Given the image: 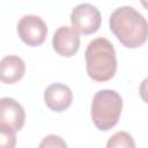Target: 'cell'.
I'll return each instance as SVG.
<instances>
[{
  "instance_id": "5",
  "label": "cell",
  "mask_w": 148,
  "mask_h": 148,
  "mask_svg": "<svg viewBox=\"0 0 148 148\" xmlns=\"http://www.w3.org/2000/svg\"><path fill=\"white\" fill-rule=\"evenodd\" d=\"M17 34L21 40L28 46L42 45L47 36L45 22L37 15H24L17 23Z\"/></svg>"
},
{
  "instance_id": "4",
  "label": "cell",
  "mask_w": 148,
  "mask_h": 148,
  "mask_svg": "<svg viewBox=\"0 0 148 148\" xmlns=\"http://www.w3.org/2000/svg\"><path fill=\"white\" fill-rule=\"evenodd\" d=\"M102 16L98 8L91 3H80L71 13L72 27L82 35H91L98 31Z\"/></svg>"
},
{
  "instance_id": "14",
  "label": "cell",
  "mask_w": 148,
  "mask_h": 148,
  "mask_svg": "<svg viewBox=\"0 0 148 148\" xmlns=\"http://www.w3.org/2000/svg\"><path fill=\"white\" fill-rule=\"evenodd\" d=\"M140 2H141V5L148 10V0H140Z\"/></svg>"
},
{
  "instance_id": "1",
  "label": "cell",
  "mask_w": 148,
  "mask_h": 148,
  "mask_svg": "<svg viewBox=\"0 0 148 148\" xmlns=\"http://www.w3.org/2000/svg\"><path fill=\"white\" fill-rule=\"evenodd\" d=\"M110 30L127 49L142 46L148 39V22L143 15L131 6L113 10L109 20Z\"/></svg>"
},
{
  "instance_id": "11",
  "label": "cell",
  "mask_w": 148,
  "mask_h": 148,
  "mask_svg": "<svg viewBox=\"0 0 148 148\" xmlns=\"http://www.w3.org/2000/svg\"><path fill=\"white\" fill-rule=\"evenodd\" d=\"M0 145L3 148H14L16 145V131L0 125Z\"/></svg>"
},
{
  "instance_id": "2",
  "label": "cell",
  "mask_w": 148,
  "mask_h": 148,
  "mask_svg": "<svg viewBox=\"0 0 148 148\" xmlns=\"http://www.w3.org/2000/svg\"><path fill=\"white\" fill-rule=\"evenodd\" d=\"M86 69L88 76L96 82L111 80L117 72V54L110 40L103 37L92 39L86 50Z\"/></svg>"
},
{
  "instance_id": "12",
  "label": "cell",
  "mask_w": 148,
  "mask_h": 148,
  "mask_svg": "<svg viewBox=\"0 0 148 148\" xmlns=\"http://www.w3.org/2000/svg\"><path fill=\"white\" fill-rule=\"evenodd\" d=\"M39 147L40 148H45V147H60V148H66L67 147V143L62 140V138H60L59 135H56V134H50V135H46L42 142L39 143Z\"/></svg>"
},
{
  "instance_id": "9",
  "label": "cell",
  "mask_w": 148,
  "mask_h": 148,
  "mask_svg": "<svg viewBox=\"0 0 148 148\" xmlns=\"http://www.w3.org/2000/svg\"><path fill=\"white\" fill-rule=\"evenodd\" d=\"M25 73V64L18 56H6L0 61V80L2 83L13 84L20 81Z\"/></svg>"
},
{
  "instance_id": "6",
  "label": "cell",
  "mask_w": 148,
  "mask_h": 148,
  "mask_svg": "<svg viewBox=\"0 0 148 148\" xmlns=\"http://www.w3.org/2000/svg\"><path fill=\"white\" fill-rule=\"evenodd\" d=\"M52 46L59 56L73 57L80 49V35L73 27H59L53 34Z\"/></svg>"
},
{
  "instance_id": "10",
  "label": "cell",
  "mask_w": 148,
  "mask_h": 148,
  "mask_svg": "<svg viewBox=\"0 0 148 148\" xmlns=\"http://www.w3.org/2000/svg\"><path fill=\"white\" fill-rule=\"evenodd\" d=\"M108 148H134L135 142L133 136L127 132H117L110 136L106 142Z\"/></svg>"
},
{
  "instance_id": "8",
  "label": "cell",
  "mask_w": 148,
  "mask_h": 148,
  "mask_svg": "<svg viewBox=\"0 0 148 148\" xmlns=\"http://www.w3.org/2000/svg\"><path fill=\"white\" fill-rule=\"evenodd\" d=\"M73 101V94L69 87L62 83H52L44 91V102L53 112L67 110Z\"/></svg>"
},
{
  "instance_id": "3",
  "label": "cell",
  "mask_w": 148,
  "mask_h": 148,
  "mask_svg": "<svg viewBox=\"0 0 148 148\" xmlns=\"http://www.w3.org/2000/svg\"><path fill=\"white\" fill-rule=\"evenodd\" d=\"M121 110V96L116 90L102 89L92 97L90 116L96 128L102 132H106L118 124Z\"/></svg>"
},
{
  "instance_id": "13",
  "label": "cell",
  "mask_w": 148,
  "mask_h": 148,
  "mask_svg": "<svg viewBox=\"0 0 148 148\" xmlns=\"http://www.w3.org/2000/svg\"><path fill=\"white\" fill-rule=\"evenodd\" d=\"M139 94H140V97L141 99L148 104V76L145 77L142 80V82L140 83V87H139Z\"/></svg>"
},
{
  "instance_id": "7",
  "label": "cell",
  "mask_w": 148,
  "mask_h": 148,
  "mask_svg": "<svg viewBox=\"0 0 148 148\" xmlns=\"http://www.w3.org/2000/svg\"><path fill=\"white\" fill-rule=\"evenodd\" d=\"M25 123V112L22 105L10 97L0 99V125L8 126L18 132Z\"/></svg>"
}]
</instances>
